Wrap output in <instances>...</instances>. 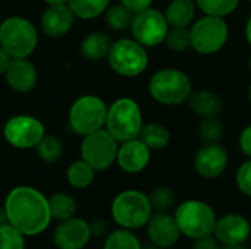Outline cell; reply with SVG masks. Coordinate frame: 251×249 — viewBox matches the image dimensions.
<instances>
[{"label":"cell","instance_id":"44","mask_svg":"<svg viewBox=\"0 0 251 249\" xmlns=\"http://www.w3.org/2000/svg\"><path fill=\"white\" fill-rule=\"evenodd\" d=\"M222 249H247L244 245H224Z\"/></svg>","mask_w":251,"mask_h":249},{"label":"cell","instance_id":"41","mask_svg":"<svg viewBox=\"0 0 251 249\" xmlns=\"http://www.w3.org/2000/svg\"><path fill=\"white\" fill-rule=\"evenodd\" d=\"M4 225H10V222H9L6 208L4 207H0V226H4Z\"/></svg>","mask_w":251,"mask_h":249},{"label":"cell","instance_id":"28","mask_svg":"<svg viewBox=\"0 0 251 249\" xmlns=\"http://www.w3.org/2000/svg\"><path fill=\"white\" fill-rule=\"evenodd\" d=\"M104 18H106V23L109 25V28H112L113 31H124V29L131 28L134 13L128 7H125L122 3H118V4L107 7V10L104 12Z\"/></svg>","mask_w":251,"mask_h":249},{"label":"cell","instance_id":"25","mask_svg":"<svg viewBox=\"0 0 251 249\" xmlns=\"http://www.w3.org/2000/svg\"><path fill=\"white\" fill-rule=\"evenodd\" d=\"M49 207L51 213V219L57 222L68 220L75 216L76 213V201L72 195L66 192H57L53 194L49 198Z\"/></svg>","mask_w":251,"mask_h":249},{"label":"cell","instance_id":"48","mask_svg":"<svg viewBox=\"0 0 251 249\" xmlns=\"http://www.w3.org/2000/svg\"><path fill=\"white\" fill-rule=\"evenodd\" d=\"M250 3H251V0H250Z\"/></svg>","mask_w":251,"mask_h":249},{"label":"cell","instance_id":"12","mask_svg":"<svg viewBox=\"0 0 251 249\" xmlns=\"http://www.w3.org/2000/svg\"><path fill=\"white\" fill-rule=\"evenodd\" d=\"M169 23L165 13L149 7L138 13H134L131 23V32L134 40H137L144 47H153L162 44L169 31Z\"/></svg>","mask_w":251,"mask_h":249},{"label":"cell","instance_id":"40","mask_svg":"<svg viewBox=\"0 0 251 249\" xmlns=\"http://www.w3.org/2000/svg\"><path fill=\"white\" fill-rule=\"evenodd\" d=\"M10 60H12V57L7 54V51L3 47H0V75H4Z\"/></svg>","mask_w":251,"mask_h":249},{"label":"cell","instance_id":"42","mask_svg":"<svg viewBox=\"0 0 251 249\" xmlns=\"http://www.w3.org/2000/svg\"><path fill=\"white\" fill-rule=\"evenodd\" d=\"M246 38H247L249 44L251 45V15L249 21H247V23H246Z\"/></svg>","mask_w":251,"mask_h":249},{"label":"cell","instance_id":"35","mask_svg":"<svg viewBox=\"0 0 251 249\" xmlns=\"http://www.w3.org/2000/svg\"><path fill=\"white\" fill-rule=\"evenodd\" d=\"M235 181L238 189L247 197H251V158L238 169Z\"/></svg>","mask_w":251,"mask_h":249},{"label":"cell","instance_id":"8","mask_svg":"<svg viewBox=\"0 0 251 249\" xmlns=\"http://www.w3.org/2000/svg\"><path fill=\"white\" fill-rule=\"evenodd\" d=\"M106 59L113 72L125 78L141 75L149 65L146 47L134 38H121L113 41Z\"/></svg>","mask_w":251,"mask_h":249},{"label":"cell","instance_id":"15","mask_svg":"<svg viewBox=\"0 0 251 249\" xmlns=\"http://www.w3.org/2000/svg\"><path fill=\"white\" fill-rule=\"evenodd\" d=\"M4 79L15 92L26 94L31 92L38 79L37 68L29 57H13L4 72Z\"/></svg>","mask_w":251,"mask_h":249},{"label":"cell","instance_id":"39","mask_svg":"<svg viewBox=\"0 0 251 249\" xmlns=\"http://www.w3.org/2000/svg\"><path fill=\"white\" fill-rule=\"evenodd\" d=\"M90 230H91V236H96V238H101L104 235H107V230H109V226L104 220L101 219H97V220H93L90 223Z\"/></svg>","mask_w":251,"mask_h":249},{"label":"cell","instance_id":"24","mask_svg":"<svg viewBox=\"0 0 251 249\" xmlns=\"http://www.w3.org/2000/svg\"><path fill=\"white\" fill-rule=\"evenodd\" d=\"M96 170L82 158L74 161L66 170V181L75 189H85L94 181Z\"/></svg>","mask_w":251,"mask_h":249},{"label":"cell","instance_id":"32","mask_svg":"<svg viewBox=\"0 0 251 249\" xmlns=\"http://www.w3.org/2000/svg\"><path fill=\"white\" fill-rule=\"evenodd\" d=\"M163 43L166 44V47L171 51L184 53L188 48H191V32L187 28H174V26H171Z\"/></svg>","mask_w":251,"mask_h":249},{"label":"cell","instance_id":"38","mask_svg":"<svg viewBox=\"0 0 251 249\" xmlns=\"http://www.w3.org/2000/svg\"><path fill=\"white\" fill-rule=\"evenodd\" d=\"M240 148L249 158H251V125H249L240 135Z\"/></svg>","mask_w":251,"mask_h":249},{"label":"cell","instance_id":"31","mask_svg":"<svg viewBox=\"0 0 251 249\" xmlns=\"http://www.w3.org/2000/svg\"><path fill=\"white\" fill-rule=\"evenodd\" d=\"M240 0H196V4L206 15L225 18L238 7Z\"/></svg>","mask_w":251,"mask_h":249},{"label":"cell","instance_id":"11","mask_svg":"<svg viewBox=\"0 0 251 249\" xmlns=\"http://www.w3.org/2000/svg\"><path fill=\"white\" fill-rule=\"evenodd\" d=\"M46 135L44 123L31 114H16L6 120L3 126L4 141L18 150H31Z\"/></svg>","mask_w":251,"mask_h":249},{"label":"cell","instance_id":"22","mask_svg":"<svg viewBox=\"0 0 251 249\" xmlns=\"http://www.w3.org/2000/svg\"><path fill=\"white\" fill-rule=\"evenodd\" d=\"M196 0H172L165 10L169 26L187 28L196 16Z\"/></svg>","mask_w":251,"mask_h":249},{"label":"cell","instance_id":"14","mask_svg":"<svg viewBox=\"0 0 251 249\" xmlns=\"http://www.w3.org/2000/svg\"><path fill=\"white\" fill-rule=\"evenodd\" d=\"M228 166V151L219 142L204 144L194 157V167L201 178L216 179Z\"/></svg>","mask_w":251,"mask_h":249},{"label":"cell","instance_id":"37","mask_svg":"<svg viewBox=\"0 0 251 249\" xmlns=\"http://www.w3.org/2000/svg\"><path fill=\"white\" fill-rule=\"evenodd\" d=\"M193 249H221L219 248V241L216 239V236L209 235L200 239H196V244Z\"/></svg>","mask_w":251,"mask_h":249},{"label":"cell","instance_id":"23","mask_svg":"<svg viewBox=\"0 0 251 249\" xmlns=\"http://www.w3.org/2000/svg\"><path fill=\"white\" fill-rule=\"evenodd\" d=\"M150 150H163L169 145L171 132L162 123H147L143 126L138 136Z\"/></svg>","mask_w":251,"mask_h":249},{"label":"cell","instance_id":"21","mask_svg":"<svg viewBox=\"0 0 251 249\" xmlns=\"http://www.w3.org/2000/svg\"><path fill=\"white\" fill-rule=\"evenodd\" d=\"M188 106L201 119L219 116L222 112V107H224L221 97L216 92L209 91V90L193 91L188 98Z\"/></svg>","mask_w":251,"mask_h":249},{"label":"cell","instance_id":"18","mask_svg":"<svg viewBox=\"0 0 251 249\" xmlns=\"http://www.w3.org/2000/svg\"><path fill=\"white\" fill-rule=\"evenodd\" d=\"M251 233L249 220L240 214H226L216 222L215 236L222 245H243Z\"/></svg>","mask_w":251,"mask_h":249},{"label":"cell","instance_id":"9","mask_svg":"<svg viewBox=\"0 0 251 249\" xmlns=\"http://www.w3.org/2000/svg\"><path fill=\"white\" fill-rule=\"evenodd\" d=\"M191 32V48L200 54H215L224 48L228 41L229 29L224 18L204 15L200 18Z\"/></svg>","mask_w":251,"mask_h":249},{"label":"cell","instance_id":"1","mask_svg":"<svg viewBox=\"0 0 251 249\" xmlns=\"http://www.w3.org/2000/svg\"><path fill=\"white\" fill-rule=\"evenodd\" d=\"M3 207L10 225L25 236L43 233L51 222L49 198L32 186L13 188L7 194Z\"/></svg>","mask_w":251,"mask_h":249},{"label":"cell","instance_id":"10","mask_svg":"<svg viewBox=\"0 0 251 249\" xmlns=\"http://www.w3.org/2000/svg\"><path fill=\"white\" fill-rule=\"evenodd\" d=\"M81 142V158L87 161L96 172L107 170L118 157L119 142L103 128L90 135L82 136Z\"/></svg>","mask_w":251,"mask_h":249},{"label":"cell","instance_id":"4","mask_svg":"<svg viewBox=\"0 0 251 249\" xmlns=\"http://www.w3.org/2000/svg\"><path fill=\"white\" fill-rule=\"evenodd\" d=\"M38 44L34 23L24 16H9L0 23V47L13 57H29Z\"/></svg>","mask_w":251,"mask_h":249},{"label":"cell","instance_id":"26","mask_svg":"<svg viewBox=\"0 0 251 249\" xmlns=\"http://www.w3.org/2000/svg\"><path fill=\"white\" fill-rule=\"evenodd\" d=\"M110 0H69L68 4L78 19H94L104 13Z\"/></svg>","mask_w":251,"mask_h":249},{"label":"cell","instance_id":"36","mask_svg":"<svg viewBox=\"0 0 251 249\" xmlns=\"http://www.w3.org/2000/svg\"><path fill=\"white\" fill-rule=\"evenodd\" d=\"M121 3L128 7L132 13H138L141 10H146L149 7H151L153 0H121Z\"/></svg>","mask_w":251,"mask_h":249},{"label":"cell","instance_id":"30","mask_svg":"<svg viewBox=\"0 0 251 249\" xmlns=\"http://www.w3.org/2000/svg\"><path fill=\"white\" fill-rule=\"evenodd\" d=\"M224 135V125L218 119V116L213 117H203L199 125V138L203 144H215L219 142Z\"/></svg>","mask_w":251,"mask_h":249},{"label":"cell","instance_id":"17","mask_svg":"<svg viewBox=\"0 0 251 249\" xmlns=\"http://www.w3.org/2000/svg\"><path fill=\"white\" fill-rule=\"evenodd\" d=\"M147 235L153 245L171 248L178 241L181 232L174 216L169 213H153L147 223Z\"/></svg>","mask_w":251,"mask_h":249},{"label":"cell","instance_id":"3","mask_svg":"<svg viewBox=\"0 0 251 249\" xmlns=\"http://www.w3.org/2000/svg\"><path fill=\"white\" fill-rule=\"evenodd\" d=\"M143 113L137 101L128 97L118 98L107 109L104 128L121 144L140 136L143 129Z\"/></svg>","mask_w":251,"mask_h":249},{"label":"cell","instance_id":"5","mask_svg":"<svg viewBox=\"0 0 251 249\" xmlns=\"http://www.w3.org/2000/svg\"><path fill=\"white\" fill-rule=\"evenodd\" d=\"M179 232L191 239H200L215 233L216 214L213 208L199 200H188L182 203L174 214Z\"/></svg>","mask_w":251,"mask_h":249},{"label":"cell","instance_id":"16","mask_svg":"<svg viewBox=\"0 0 251 249\" xmlns=\"http://www.w3.org/2000/svg\"><path fill=\"white\" fill-rule=\"evenodd\" d=\"M75 19L69 4L47 6L40 18V29L50 38H62L72 29Z\"/></svg>","mask_w":251,"mask_h":249},{"label":"cell","instance_id":"20","mask_svg":"<svg viewBox=\"0 0 251 249\" xmlns=\"http://www.w3.org/2000/svg\"><path fill=\"white\" fill-rule=\"evenodd\" d=\"M112 44H113V41L107 32L94 31V32L87 34L82 38V41L79 44V51L87 60L97 62V60L107 57Z\"/></svg>","mask_w":251,"mask_h":249},{"label":"cell","instance_id":"45","mask_svg":"<svg viewBox=\"0 0 251 249\" xmlns=\"http://www.w3.org/2000/svg\"><path fill=\"white\" fill-rule=\"evenodd\" d=\"M141 249H160L159 247H156V245H147V247H143Z\"/></svg>","mask_w":251,"mask_h":249},{"label":"cell","instance_id":"2","mask_svg":"<svg viewBox=\"0 0 251 249\" xmlns=\"http://www.w3.org/2000/svg\"><path fill=\"white\" fill-rule=\"evenodd\" d=\"M149 92L151 98L160 104L178 106L188 101L193 92V84L185 72L166 68L151 75L149 81Z\"/></svg>","mask_w":251,"mask_h":249},{"label":"cell","instance_id":"46","mask_svg":"<svg viewBox=\"0 0 251 249\" xmlns=\"http://www.w3.org/2000/svg\"><path fill=\"white\" fill-rule=\"evenodd\" d=\"M249 100H250V103H251V82H250V85H249Z\"/></svg>","mask_w":251,"mask_h":249},{"label":"cell","instance_id":"29","mask_svg":"<svg viewBox=\"0 0 251 249\" xmlns=\"http://www.w3.org/2000/svg\"><path fill=\"white\" fill-rule=\"evenodd\" d=\"M140 241L129 229H118L107 235L103 249H141Z\"/></svg>","mask_w":251,"mask_h":249},{"label":"cell","instance_id":"6","mask_svg":"<svg viewBox=\"0 0 251 249\" xmlns=\"http://www.w3.org/2000/svg\"><path fill=\"white\" fill-rule=\"evenodd\" d=\"M107 104L99 95L87 94L76 98L68 113L71 129L81 136L103 129L107 117Z\"/></svg>","mask_w":251,"mask_h":249},{"label":"cell","instance_id":"47","mask_svg":"<svg viewBox=\"0 0 251 249\" xmlns=\"http://www.w3.org/2000/svg\"><path fill=\"white\" fill-rule=\"evenodd\" d=\"M249 65H250V68H251V54H250V59H249Z\"/></svg>","mask_w":251,"mask_h":249},{"label":"cell","instance_id":"7","mask_svg":"<svg viewBox=\"0 0 251 249\" xmlns=\"http://www.w3.org/2000/svg\"><path fill=\"white\" fill-rule=\"evenodd\" d=\"M153 208L149 195L128 189L116 195L112 203V217L124 229H138L149 223Z\"/></svg>","mask_w":251,"mask_h":249},{"label":"cell","instance_id":"34","mask_svg":"<svg viewBox=\"0 0 251 249\" xmlns=\"http://www.w3.org/2000/svg\"><path fill=\"white\" fill-rule=\"evenodd\" d=\"M0 249H25V235L12 225L0 226Z\"/></svg>","mask_w":251,"mask_h":249},{"label":"cell","instance_id":"43","mask_svg":"<svg viewBox=\"0 0 251 249\" xmlns=\"http://www.w3.org/2000/svg\"><path fill=\"white\" fill-rule=\"evenodd\" d=\"M47 6H53V4H68L69 0H43Z\"/></svg>","mask_w":251,"mask_h":249},{"label":"cell","instance_id":"27","mask_svg":"<svg viewBox=\"0 0 251 249\" xmlns=\"http://www.w3.org/2000/svg\"><path fill=\"white\" fill-rule=\"evenodd\" d=\"M35 153L43 163L53 164L60 161V158L63 157V144L57 136L46 134L43 139L37 144Z\"/></svg>","mask_w":251,"mask_h":249},{"label":"cell","instance_id":"13","mask_svg":"<svg viewBox=\"0 0 251 249\" xmlns=\"http://www.w3.org/2000/svg\"><path fill=\"white\" fill-rule=\"evenodd\" d=\"M90 238V223L78 217L59 222L53 233V242L59 249H84Z\"/></svg>","mask_w":251,"mask_h":249},{"label":"cell","instance_id":"19","mask_svg":"<svg viewBox=\"0 0 251 249\" xmlns=\"http://www.w3.org/2000/svg\"><path fill=\"white\" fill-rule=\"evenodd\" d=\"M150 148L140 139H129L121 142L116 161L119 167L126 173H140L150 161Z\"/></svg>","mask_w":251,"mask_h":249},{"label":"cell","instance_id":"33","mask_svg":"<svg viewBox=\"0 0 251 249\" xmlns=\"http://www.w3.org/2000/svg\"><path fill=\"white\" fill-rule=\"evenodd\" d=\"M153 213H168L175 204V192L168 186H159L149 195Z\"/></svg>","mask_w":251,"mask_h":249}]
</instances>
